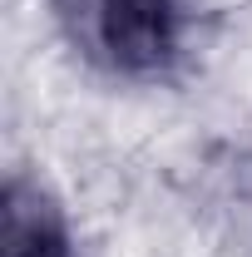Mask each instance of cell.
I'll return each instance as SVG.
<instances>
[{
	"mask_svg": "<svg viewBox=\"0 0 252 257\" xmlns=\"http://www.w3.org/2000/svg\"><path fill=\"white\" fill-rule=\"evenodd\" d=\"M0 257H74L64 208L30 178H10L0 198Z\"/></svg>",
	"mask_w": 252,
	"mask_h": 257,
	"instance_id": "cell-2",
	"label": "cell"
},
{
	"mask_svg": "<svg viewBox=\"0 0 252 257\" xmlns=\"http://www.w3.org/2000/svg\"><path fill=\"white\" fill-rule=\"evenodd\" d=\"M60 15L74 45L119 74H158L183 45L178 0H60Z\"/></svg>",
	"mask_w": 252,
	"mask_h": 257,
	"instance_id": "cell-1",
	"label": "cell"
}]
</instances>
